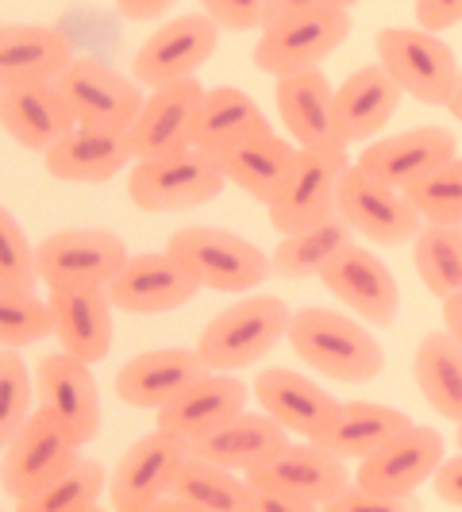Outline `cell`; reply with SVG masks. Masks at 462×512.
<instances>
[{
  "instance_id": "cell-1",
  "label": "cell",
  "mask_w": 462,
  "mask_h": 512,
  "mask_svg": "<svg viewBox=\"0 0 462 512\" xmlns=\"http://www.w3.org/2000/svg\"><path fill=\"white\" fill-rule=\"evenodd\" d=\"M362 324L366 320H359L355 312L347 316L335 308L308 305L293 312L289 343H293L297 359H305L316 374H324L332 382H374L385 370V351Z\"/></svg>"
},
{
  "instance_id": "cell-2",
  "label": "cell",
  "mask_w": 462,
  "mask_h": 512,
  "mask_svg": "<svg viewBox=\"0 0 462 512\" xmlns=\"http://www.w3.org/2000/svg\"><path fill=\"white\" fill-rule=\"evenodd\" d=\"M224 170L216 154L185 147L174 154L135 158L128 174V197L143 212H189L224 193Z\"/></svg>"
},
{
  "instance_id": "cell-3",
  "label": "cell",
  "mask_w": 462,
  "mask_h": 512,
  "mask_svg": "<svg viewBox=\"0 0 462 512\" xmlns=\"http://www.w3.org/2000/svg\"><path fill=\"white\" fill-rule=\"evenodd\" d=\"M289 320H293V312L282 297H266V293L243 297L208 320L197 351L208 362V370L235 374L243 366L266 359L278 347V339L289 335Z\"/></svg>"
},
{
  "instance_id": "cell-4",
  "label": "cell",
  "mask_w": 462,
  "mask_h": 512,
  "mask_svg": "<svg viewBox=\"0 0 462 512\" xmlns=\"http://www.w3.org/2000/svg\"><path fill=\"white\" fill-rule=\"evenodd\" d=\"M166 251L189 266L201 289L216 293H251L274 274L270 255H262V247L228 228H208V224L181 228L170 235Z\"/></svg>"
},
{
  "instance_id": "cell-5",
  "label": "cell",
  "mask_w": 462,
  "mask_h": 512,
  "mask_svg": "<svg viewBox=\"0 0 462 512\" xmlns=\"http://www.w3.org/2000/svg\"><path fill=\"white\" fill-rule=\"evenodd\" d=\"M374 51L397 85L420 104H451L459 85L455 51L428 27H382L374 35Z\"/></svg>"
},
{
  "instance_id": "cell-6",
  "label": "cell",
  "mask_w": 462,
  "mask_h": 512,
  "mask_svg": "<svg viewBox=\"0 0 462 512\" xmlns=\"http://www.w3.org/2000/svg\"><path fill=\"white\" fill-rule=\"evenodd\" d=\"M351 39V12H301L270 20L258 35L251 62L270 77L293 70H316Z\"/></svg>"
},
{
  "instance_id": "cell-7",
  "label": "cell",
  "mask_w": 462,
  "mask_h": 512,
  "mask_svg": "<svg viewBox=\"0 0 462 512\" xmlns=\"http://www.w3.org/2000/svg\"><path fill=\"white\" fill-rule=\"evenodd\" d=\"M189 439L174 436L166 428H154L151 436L135 439L120 455L112 482H108V501L116 512H151L158 509L178 478L181 462L189 459Z\"/></svg>"
},
{
  "instance_id": "cell-8",
  "label": "cell",
  "mask_w": 462,
  "mask_h": 512,
  "mask_svg": "<svg viewBox=\"0 0 462 512\" xmlns=\"http://www.w3.org/2000/svg\"><path fill=\"white\" fill-rule=\"evenodd\" d=\"M128 258L124 239L112 231H54L39 243V274L47 289H108Z\"/></svg>"
},
{
  "instance_id": "cell-9",
  "label": "cell",
  "mask_w": 462,
  "mask_h": 512,
  "mask_svg": "<svg viewBox=\"0 0 462 512\" xmlns=\"http://www.w3.org/2000/svg\"><path fill=\"white\" fill-rule=\"evenodd\" d=\"M335 212L355 228V235L378 247H401L405 239H416V231L424 224V216L416 212L405 189L366 174L359 162L347 166V174L339 181Z\"/></svg>"
},
{
  "instance_id": "cell-10",
  "label": "cell",
  "mask_w": 462,
  "mask_h": 512,
  "mask_svg": "<svg viewBox=\"0 0 462 512\" xmlns=\"http://www.w3.org/2000/svg\"><path fill=\"white\" fill-rule=\"evenodd\" d=\"M77 451H81V439L51 409L39 405L24 424V432L4 447V493L16 505L35 497L77 459Z\"/></svg>"
},
{
  "instance_id": "cell-11",
  "label": "cell",
  "mask_w": 462,
  "mask_h": 512,
  "mask_svg": "<svg viewBox=\"0 0 462 512\" xmlns=\"http://www.w3.org/2000/svg\"><path fill=\"white\" fill-rule=\"evenodd\" d=\"M58 89L70 104L77 124L85 128H104V131H131L139 112H143V85L135 77H124L108 70L97 58H81L58 74Z\"/></svg>"
},
{
  "instance_id": "cell-12",
  "label": "cell",
  "mask_w": 462,
  "mask_h": 512,
  "mask_svg": "<svg viewBox=\"0 0 462 512\" xmlns=\"http://www.w3.org/2000/svg\"><path fill=\"white\" fill-rule=\"evenodd\" d=\"M220 47V24L201 12H189L178 16L170 24L154 27L151 39L139 47L135 62H131V77L143 85V89H162V85H174L193 77L208 58Z\"/></svg>"
},
{
  "instance_id": "cell-13",
  "label": "cell",
  "mask_w": 462,
  "mask_h": 512,
  "mask_svg": "<svg viewBox=\"0 0 462 512\" xmlns=\"http://www.w3.org/2000/svg\"><path fill=\"white\" fill-rule=\"evenodd\" d=\"M347 147H301L297 151V166L285 181V189L266 205V216L274 231H289L316 224L335 212V197H339V181L347 174Z\"/></svg>"
},
{
  "instance_id": "cell-14",
  "label": "cell",
  "mask_w": 462,
  "mask_h": 512,
  "mask_svg": "<svg viewBox=\"0 0 462 512\" xmlns=\"http://www.w3.org/2000/svg\"><path fill=\"white\" fill-rule=\"evenodd\" d=\"M320 282L328 285L332 297H339V305H347L370 328H389L401 312V285L393 278V270L362 243L343 247L324 266Z\"/></svg>"
},
{
  "instance_id": "cell-15",
  "label": "cell",
  "mask_w": 462,
  "mask_h": 512,
  "mask_svg": "<svg viewBox=\"0 0 462 512\" xmlns=\"http://www.w3.org/2000/svg\"><path fill=\"white\" fill-rule=\"evenodd\" d=\"M197 293H201V282L170 251L131 255L128 266L116 274V282L108 285L112 305L135 316H162V312L185 308Z\"/></svg>"
},
{
  "instance_id": "cell-16",
  "label": "cell",
  "mask_w": 462,
  "mask_h": 512,
  "mask_svg": "<svg viewBox=\"0 0 462 512\" xmlns=\"http://www.w3.org/2000/svg\"><path fill=\"white\" fill-rule=\"evenodd\" d=\"M39 405L51 409L77 439L81 447L93 443L101 432V389L93 378V362L77 359L70 351L43 355L35 366Z\"/></svg>"
},
{
  "instance_id": "cell-17",
  "label": "cell",
  "mask_w": 462,
  "mask_h": 512,
  "mask_svg": "<svg viewBox=\"0 0 462 512\" xmlns=\"http://www.w3.org/2000/svg\"><path fill=\"white\" fill-rule=\"evenodd\" d=\"M0 124L12 143L24 151L47 154L77 128L74 112L62 97L58 81H12L0 89Z\"/></svg>"
},
{
  "instance_id": "cell-18",
  "label": "cell",
  "mask_w": 462,
  "mask_h": 512,
  "mask_svg": "<svg viewBox=\"0 0 462 512\" xmlns=\"http://www.w3.org/2000/svg\"><path fill=\"white\" fill-rule=\"evenodd\" d=\"M205 97L208 89L193 77L151 89L135 128L128 131L135 158H154V154H174L193 147V131H197V116H201Z\"/></svg>"
},
{
  "instance_id": "cell-19",
  "label": "cell",
  "mask_w": 462,
  "mask_h": 512,
  "mask_svg": "<svg viewBox=\"0 0 462 512\" xmlns=\"http://www.w3.org/2000/svg\"><path fill=\"white\" fill-rule=\"evenodd\" d=\"M251 393L255 389H247L228 370H208L193 385H185L170 405L158 409V428L189 439V447H193L197 439H205L208 432L224 428L228 420H235L239 412L247 409Z\"/></svg>"
},
{
  "instance_id": "cell-20",
  "label": "cell",
  "mask_w": 462,
  "mask_h": 512,
  "mask_svg": "<svg viewBox=\"0 0 462 512\" xmlns=\"http://www.w3.org/2000/svg\"><path fill=\"white\" fill-rule=\"evenodd\" d=\"M201 374H208V362L201 359L197 347H158V351H143L120 366L116 393L131 409L158 412Z\"/></svg>"
},
{
  "instance_id": "cell-21",
  "label": "cell",
  "mask_w": 462,
  "mask_h": 512,
  "mask_svg": "<svg viewBox=\"0 0 462 512\" xmlns=\"http://www.w3.org/2000/svg\"><path fill=\"white\" fill-rule=\"evenodd\" d=\"M439 462H443V436L428 424H409L401 436L389 439L382 451L359 462L355 482L412 497L424 482H432Z\"/></svg>"
},
{
  "instance_id": "cell-22",
  "label": "cell",
  "mask_w": 462,
  "mask_h": 512,
  "mask_svg": "<svg viewBox=\"0 0 462 512\" xmlns=\"http://www.w3.org/2000/svg\"><path fill=\"white\" fill-rule=\"evenodd\" d=\"M274 104L297 147H347L335 124V89L320 66L278 77Z\"/></svg>"
},
{
  "instance_id": "cell-23",
  "label": "cell",
  "mask_w": 462,
  "mask_h": 512,
  "mask_svg": "<svg viewBox=\"0 0 462 512\" xmlns=\"http://www.w3.org/2000/svg\"><path fill=\"white\" fill-rule=\"evenodd\" d=\"M455 151H459V143L451 131L424 124V128L397 131V135H385L378 143H366L359 154V166L385 185L409 189L416 178H424L428 170L455 158Z\"/></svg>"
},
{
  "instance_id": "cell-24",
  "label": "cell",
  "mask_w": 462,
  "mask_h": 512,
  "mask_svg": "<svg viewBox=\"0 0 462 512\" xmlns=\"http://www.w3.org/2000/svg\"><path fill=\"white\" fill-rule=\"evenodd\" d=\"M255 401L270 412L274 420H282L293 436L301 439H320L328 432V424L335 420V412L343 401H335L328 389L297 374V370H285V366H270V370H258L255 378Z\"/></svg>"
},
{
  "instance_id": "cell-25",
  "label": "cell",
  "mask_w": 462,
  "mask_h": 512,
  "mask_svg": "<svg viewBox=\"0 0 462 512\" xmlns=\"http://www.w3.org/2000/svg\"><path fill=\"white\" fill-rule=\"evenodd\" d=\"M270 478L274 486L289 489L305 509H328L343 489L351 486V466L328 451L324 443L308 439V443H289L274 462H266L262 470H251Z\"/></svg>"
},
{
  "instance_id": "cell-26",
  "label": "cell",
  "mask_w": 462,
  "mask_h": 512,
  "mask_svg": "<svg viewBox=\"0 0 462 512\" xmlns=\"http://www.w3.org/2000/svg\"><path fill=\"white\" fill-rule=\"evenodd\" d=\"M401 97H405V89L382 62L359 66L335 89V124H339L343 143L351 147V143H366V139L382 135L385 124L397 116Z\"/></svg>"
},
{
  "instance_id": "cell-27",
  "label": "cell",
  "mask_w": 462,
  "mask_h": 512,
  "mask_svg": "<svg viewBox=\"0 0 462 512\" xmlns=\"http://www.w3.org/2000/svg\"><path fill=\"white\" fill-rule=\"evenodd\" d=\"M293 432L285 428L282 420H274L270 412H239L235 420H228L224 428L208 432L205 439L193 443V455H205V459L220 462V466H231L239 474H251V470H262L266 462H274L285 447L293 443Z\"/></svg>"
},
{
  "instance_id": "cell-28",
  "label": "cell",
  "mask_w": 462,
  "mask_h": 512,
  "mask_svg": "<svg viewBox=\"0 0 462 512\" xmlns=\"http://www.w3.org/2000/svg\"><path fill=\"white\" fill-rule=\"evenodd\" d=\"M135 162L128 131H104L77 124L66 139H58L47 151V174L58 181H77V185H101L112 181L120 170Z\"/></svg>"
},
{
  "instance_id": "cell-29",
  "label": "cell",
  "mask_w": 462,
  "mask_h": 512,
  "mask_svg": "<svg viewBox=\"0 0 462 512\" xmlns=\"http://www.w3.org/2000/svg\"><path fill=\"white\" fill-rule=\"evenodd\" d=\"M54 335L62 351L85 362H101L112 351L116 324H112V297L108 289H51Z\"/></svg>"
},
{
  "instance_id": "cell-30",
  "label": "cell",
  "mask_w": 462,
  "mask_h": 512,
  "mask_svg": "<svg viewBox=\"0 0 462 512\" xmlns=\"http://www.w3.org/2000/svg\"><path fill=\"white\" fill-rule=\"evenodd\" d=\"M297 151L293 143H285L282 135H255L243 143H231L216 154L220 170L231 185H239L247 197H255L258 205H270L285 189V181L297 166Z\"/></svg>"
},
{
  "instance_id": "cell-31",
  "label": "cell",
  "mask_w": 462,
  "mask_h": 512,
  "mask_svg": "<svg viewBox=\"0 0 462 512\" xmlns=\"http://www.w3.org/2000/svg\"><path fill=\"white\" fill-rule=\"evenodd\" d=\"M74 43L47 24H4L0 27V81H58L74 62Z\"/></svg>"
},
{
  "instance_id": "cell-32",
  "label": "cell",
  "mask_w": 462,
  "mask_h": 512,
  "mask_svg": "<svg viewBox=\"0 0 462 512\" xmlns=\"http://www.w3.org/2000/svg\"><path fill=\"white\" fill-rule=\"evenodd\" d=\"M409 412L393 409V405H374V401H343L328 432L316 439L339 459L362 462L374 451H382L393 436H401L409 428Z\"/></svg>"
},
{
  "instance_id": "cell-33",
  "label": "cell",
  "mask_w": 462,
  "mask_h": 512,
  "mask_svg": "<svg viewBox=\"0 0 462 512\" xmlns=\"http://www.w3.org/2000/svg\"><path fill=\"white\" fill-rule=\"evenodd\" d=\"M162 509H189V512H247V474L220 466V462L193 455L181 462L178 478Z\"/></svg>"
},
{
  "instance_id": "cell-34",
  "label": "cell",
  "mask_w": 462,
  "mask_h": 512,
  "mask_svg": "<svg viewBox=\"0 0 462 512\" xmlns=\"http://www.w3.org/2000/svg\"><path fill=\"white\" fill-rule=\"evenodd\" d=\"M351 243H355V228H351L339 212H332V216H324V220H316V224H305V228L282 235V243H278L274 255H270V266H274V274L285 278V282L320 278L324 266H328L343 247H351Z\"/></svg>"
},
{
  "instance_id": "cell-35",
  "label": "cell",
  "mask_w": 462,
  "mask_h": 512,
  "mask_svg": "<svg viewBox=\"0 0 462 512\" xmlns=\"http://www.w3.org/2000/svg\"><path fill=\"white\" fill-rule=\"evenodd\" d=\"M255 135H270V120L251 93L231 89V85L208 89L201 116H197V131H193V147L220 154L231 143H243Z\"/></svg>"
},
{
  "instance_id": "cell-36",
  "label": "cell",
  "mask_w": 462,
  "mask_h": 512,
  "mask_svg": "<svg viewBox=\"0 0 462 512\" xmlns=\"http://www.w3.org/2000/svg\"><path fill=\"white\" fill-rule=\"evenodd\" d=\"M412 378L420 385L424 401L443 420H462V343L447 332H428L416 343L412 355Z\"/></svg>"
},
{
  "instance_id": "cell-37",
  "label": "cell",
  "mask_w": 462,
  "mask_h": 512,
  "mask_svg": "<svg viewBox=\"0 0 462 512\" xmlns=\"http://www.w3.org/2000/svg\"><path fill=\"white\" fill-rule=\"evenodd\" d=\"M412 266L439 301L462 293V224L424 220L412 239Z\"/></svg>"
},
{
  "instance_id": "cell-38",
  "label": "cell",
  "mask_w": 462,
  "mask_h": 512,
  "mask_svg": "<svg viewBox=\"0 0 462 512\" xmlns=\"http://www.w3.org/2000/svg\"><path fill=\"white\" fill-rule=\"evenodd\" d=\"M108 478H104V466L97 459H85L77 455L51 486H43L35 497L20 501V512H93L101 505Z\"/></svg>"
},
{
  "instance_id": "cell-39",
  "label": "cell",
  "mask_w": 462,
  "mask_h": 512,
  "mask_svg": "<svg viewBox=\"0 0 462 512\" xmlns=\"http://www.w3.org/2000/svg\"><path fill=\"white\" fill-rule=\"evenodd\" d=\"M416 212L432 224H462V158H447L405 189Z\"/></svg>"
},
{
  "instance_id": "cell-40",
  "label": "cell",
  "mask_w": 462,
  "mask_h": 512,
  "mask_svg": "<svg viewBox=\"0 0 462 512\" xmlns=\"http://www.w3.org/2000/svg\"><path fill=\"white\" fill-rule=\"evenodd\" d=\"M35 397H39V385L31 378L27 362L20 359V347H4L0 351V439L4 447L24 432Z\"/></svg>"
},
{
  "instance_id": "cell-41",
  "label": "cell",
  "mask_w": 462,
  "mask_h": 512,
  "mask_svg": "<svg viewBox=\"0 0 462 512\" xmlns=\"http://www.w3.org/2000/svg\"><path fill=\"white\" fill-rule=\"evenodd\" d=\"M39 285V247L12 212H0V293H35Z\"/></svg>"
},
{
  "instance_id": "cell-42",
  "label": "cell",
  "mask_w": 462,
  "mask_h": 512,
  "mask_svg": "<svg viewBox=\"0 0 462 512\" xmlns=\"http://www.w3.org/2000/svg\"><path fill=\"white\" fill-rule=\"evenodd\" d=\"M54 335V308L51 297L35 293H0V343L4 347H31Z\"/></svg>"
},
{
  "instance_id": "cell-43",
  "label": "cell",
  "mask_w": 462,
  "mask_h": 512,
  "mask_svg": "<svg viewBox=\"0 0 462 512\" xmlns=\"http://www.w3.org/2000/svg\"><path fill=\"white\" fill-rule=\"evenodd\" d=\"M328 512H416V493L401 497V493H385V489H370L362 482H351L335 497Z\"/></svg>"
},
{
  "instance_id": "cell-44",
  "label": "cell",
  "mask_w": 462,
  "mask_h": 512,
  "mask_svg": "<svg viewBox=\"0 0 462 512\" xmlns=\"http://www.w3.org/2000/svg\"><path fill=\"white\" fill-rule=\"evenodd\" d=\"M201 8L228 31H262L270 24V0H201Z\"/></svg>"
},
{
  "instance_id": "cell-45",
  "label": "cell",
  "mask_w": 462,
  "mask_h": 512,
  "mask_svg": "<svg viewBox=\"0 0 462 512\" xmlns=\"http://www.w3.org/2000/svg\"><path fill=\"white\" fill-rule=\"evenodd\" d=\"M247 512H308L289 489L274 486L262 474H247Z\"/></svg>"
},
{
  "instance_id": "cell-46",
  "label": "cell",
  "mask_w": 462,
  "mask_h": 512,
  "mask_svg": "<svg viewBox=\"0 0 462 512\" xmlns=\"http://www.w3.org/2000/svg\"><path fill=\"white\" fill-rule=\"evenodd\" d=\"M416 24L428 31H451L462 24V0H416Z\"/></svg>"
},
{
  "instance_id": "cell-47",
  "label": "cell",
  "mask_w": 462,
  "mask_h": 512,
  "mask_svg": "<svg viewBox=\"0 0 462 512\" xmlns=\"http://www.w3.org/2000/svg\"><path fill=\"white\" fill-rule=\"evenodd\" d=\"M432 489H436L439 501L462 509V455H451V459L439 462L436 474H432Z\"/></svg>"
},
{
  "instance_id": "cell-48",
  "label": "cell",
  "mask_w": 462,
  "mask_h": 512,
  "mask_svg": "<svg viewBox=\"0 0 462 512\" xmlns=\"http://www.w3.org/2000/svg\"><path fill=\"white\" fill-rule=\"evenodd\" d=\"M351 12L355 0H270V20L301 16V12Z\"/></svg>"
},
{
  "instance_id": "cell-49",
  "label": "cell",
  "mask_w": 462,
  "mask_h": 512,
  "mask_svg": "<svg viewBox=\"0 0 462 512\" xmlns=\"http://www.w3.org/2000/svg\"><path fill=\"white\" fill-rule=\"evenodd\" d=\"M178 0H116V12L128 24H147V20H162Z\"/></svg>"
},
{
  "instance_id": "cell-50",
  "label": "cell",
  "mask_w": 462,
  "mask_h": 512,
  "mask_svg": "<svg viewBox=\"0 0 462 512\" xmlns=\"http://www.w3.org/2000/svg\"><path fill=\"white\" fill-rule=\"evenodd\" d=\"M443 328L462 343V293H455V297L443 301Z\"/></svg>"
},
{
  "instance_id": "cell-51",
  "label": "cell",
  "mask_w": 462,
  "mask_h": 512,
  "mask_svg": "<svg viewBox=\"0 0 462 512\" xmlns=\"http://www.w3.org/2000/svg\"><path fill=\"white\" fill-rule=\"evenodd\" d=\"M447 112L462 124V74H459V85H455V97H451V104H447Z\"/></svg>"
},
{
  "instance_id": "cell-52",
  "label": "cell",
  "mask_w": 462,
  "mask_h": 512,
  "mask_svg": "<svg viewBox=\"0 0 462 512\" xmlns=\"http://www.w3.org/2000/svg\"><path fill=\"white\" fill-rule=\"evenodd\" d=\"M459 447H462V420H459Z\"/></svg>"
}]
</instances>
